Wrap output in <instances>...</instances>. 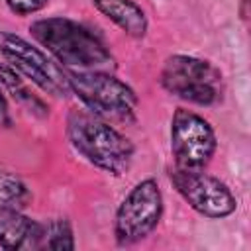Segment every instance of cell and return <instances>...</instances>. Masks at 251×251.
<instances>
[{
    "mask_svg": "<svg viewBox=\"0 0 251 251\" xmlns=\"http://www.w3.org/2000/svg\"><path fill=\"white\" fill-rule=\"evenodd\" d=\"M31 37L63 69L71 71H114L116 57L108 43L86 24L67 18L49 16L29 24Z\"/></svg>",
    "mask_w": 251,
    "mask_h": 251,
    "instance_id": "cell-1",
    "label": "cell"
},
{
    "mask_svg": "<svg viewBox=\"0 0 251 251\" xmlns=\"http://www.w3.org/2000/svg\"><path fill=\"white\" fill-rule=\"evenodd\" d=\"M65 135L78 157L110 176H124L133 163V141L86 108H73L67 114Z\"/></svg>",
    "mask_w": 251,
    "mask_h": 251,
    "instance_id": "cell-2",
    "label": "cell"
},
{
    "mask_svg": "<svg viewBox=\"0 0 251 251\" xmlns=\"http://www.w3.org/2000/svg\"><path fill=\"white\" fill-rule=\"evenodd\" d=\"M159 84L167 94L202 108L218 106L226 94V80L220 67L210 59L186 53H173L163 61Z\"/></svg>",
    "mask_w": 251,
    "mask_h": 251,
    "instance_id": "cell-3",
    "label": "cell"
},
{
    "mask_svg": "<svg viewBox=\"0 0 251 251\" xmlns=\"http://www.w3.org/2000/svg\"><path fill=\"white\" fill-rule=\"evenodd\" d=\"M67 71L71 92L86 110L102 120L133 124L137 120V92L112 71Z\"/></svg>",
    "mask_w": 251,
    "mask_h": 251,
    "instance_id": "cell-4",
    "label": "cell"
},
{
    "mask_svg": "<svg viewBox=\"0 0 251 251\" xmlns=\"http://www.w3.org/2000/svg\"><path fill=\"white\" fill-rule=\"evenodd\" d=\"M165 212L163 190L153 176L137 180L120 200L114 212L112 233L118 247H131L145 241L161 224Z\"/></svg>",
    "mask_w": 251,
    "mask_h": 251,
    "instance_id": "cell-5",
    "label": "cell"
},
{
    "mask_svg": "<svg viewBox=\"0 0 251 251\" xmlns=\"http://www.w3.org/2000/svg\"><path fill=\"white\" fill-rule=\"evenodd\" d=\"M0 59L43 94L57 100L73 96L67 71L45 49L10 29H0Z\"/></svg>",
    "mask_w": 251,
    "mask_h": 251,
    "instance_id": "cell-6",
    "label": "cell"
},
{
    "mask_svg": "<svg viewBox=\"0 0 251 251\" xmlns=\"http://www.w3.org/2000/svg\"><path fill=\"white\" fill-rule=\"evenodd\" d=\"M169 147L175 167L202 171L218 151V135L202 114L178 106L171 116Z\"/></svg>",
    "mask_w": 251,
    "mask_h": 251,
    "instance_id": "cell-7",
    "label": "cell"
},
{
    "mask_svg": "<svg viewBox=\"0 0 251 251\" xmlns=\"http://www.w3.org/2000/svg\"><path fill=\"white\" fill-rule=\"evenodd\" d=\"M169 180L176 194L188 204V208L202 218L224 220L237 210V198L233 190L220 176H214L204 169L190 171L173 167L169 171Z\"/></svg>",
    "mask_w": 251,
    "mask_h": 251,
    "instance_id": "cell-8",
    "label": "cell"
},
{
    "mask_svg": "<svg viewBox=\"0 0 251 251\" xmlns=\"http://www.w3.org/2000/svg\"><path fill=\"white\" fill-rule=\"evenodd\" d=\"M43 222L24 214V210L0 208V247L8 251L41 249Z\"/></svg>",
    "mask_w": 251,
    "mask_h": 251,
    "instance_id": "cell-9",
    "label": "cell"
},
{
    "mask_svg": "<svg viewBox=\"0 0 251 251\" xmlns=\"http://www.w3.org/2000/svg\"><path fill=\"white\" fill-rule=\"evenodd\" d=\"M92 8L127 37L145 39L149 31V18L135 0H92Z\"/></svg>",
    "mask_w": 251,
    "mask_h": 251,
    "instance_id": "cell-10",
    "label": "cell"
},
{
    "mask_svg": "<svg viewBox=\"0 0 251 251\" xmlns=\"http://www.w3.org/2000/svg\"><path fill=\"white\" fill-rule=\"evenodd\" d=\"M0 84L4 88L6 94H10L16 104H20L25 112H29L31 116L43 120L49 116V106L47 102L33 92L31 82H27L22 75H18L8 63L0 61Z\"/></svg>",
    "mask_w": 251,
    "mask_h": 251,
    "instance_id": "cell-11",
    "label": "cell"
},
{
    "mask_svg": "<svg viewBox=\"0 0 251 251\" xmlns=\"http://www.w3.org/2000/svg\"><path fill=\"white\" fill-rule=\"evenodd\" d=\"M31 198V188L20 175L0 169V208L24 210L29 206Z\"/></svg>",
    "mask_w": 251,
    "mask_h": 251,
    "instance_id": "cell-12",
    "label": "cell"
},
{
    "mask_svg": "<svg viewBox=\"0 0 251 251\" xmlns=\"http://www.w3.org/2000/svg\"><path fill=\"white\" fill-rule=\"evenodd\" d=\"M76 247L73 224L67 218H51L43 222V239L41 249H61L73 251Z\"/></svg>",
    "mask_w": 251,
    "mask_h": 251,
    "instance_id": "cell-13",
    "label": "cell"
},
{
    "mask_svg": "<svg viewBox=\"0 0 251 251\" xmlns=\"http://www.w3.org/2000/svg\"><path fill=\"white\" fill-rule=\"evenodd\" d=\"M4 4L12 14L25 18V16H33L41 10H45L49 0H4Z\"/></svg>",
    "mask_w": 251,
    "mask_h": 251,
    "instance_id": "cell-14",
    "label": "cell"
},
{
    "mask_svg": "<svg viewBox=\"0 0 251 251\" xmlns=\"http://www.w3.org/2000/svg\"><path fill=\"white\" fill-rule=\"evenodd\" d=\"M12 126V114H10V104L6 98V92L0 84V127H10Z\"/></svg>",
    "mask_w": 251,
    "mask_h": 251,
    "instance_id": "cell-15",
    "label": "cell"
},
{
    "mask_svg": "<svg viewBox=\"0 0 251 251\" xmlns=\"http://www.w3.org/2000/svg\"><path fill=\"white\" fill-rule=\"evenodd\" d=\"M239 16L243 22L249 20V0H239Z\"/></svg>",
    "mask_w": 251,
    "mask_h": 251,
    "instance_id": "cell-16",
    "label": "cell"
}]
</instances>
